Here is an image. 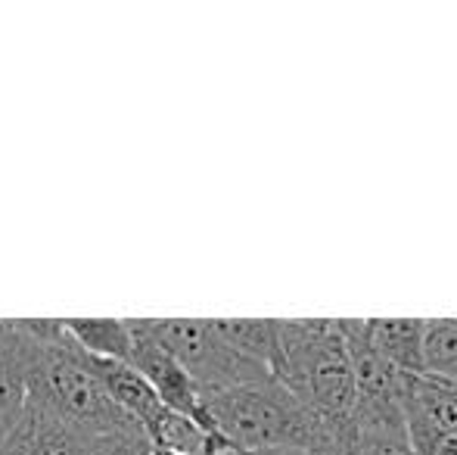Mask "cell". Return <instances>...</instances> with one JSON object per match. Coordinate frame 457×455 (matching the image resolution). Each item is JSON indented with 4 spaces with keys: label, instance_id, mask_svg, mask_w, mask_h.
<instances>
[{
    "label": "cell",
    "instance_id": "cell-8",
    "mask_svg": "<svg viewBox=\"0 0 457 455\" xmlns=\"http://www.w3.org/2000/svg\"><path fill=\"white\" fill-rule=\"evenodd\" d=\"M355 443L358 455H417L408 437L402 400L355 402Z\"/></svg>",
    "mask_w": 457,
    "mask_h": 455
},
{
    "label": "cell",
    "instance_id": "cell-1",
    "mask_svg": "<svg viewBox=\"0 0 457 455\" xmlns=\"http://www.w3.org/2000/svg\"><path fill=\"white\" fill-rule=\"evenodd\" d=\"M277 381L324 425L330 440L355 437V381L337 318L280 322Z\"/></svg>",
    "mask_w": 457,
    "mask_h": 455
},
{
    "label": "cell",
    "instance_id": "cell-2",
    "mask_svg": "<svg viewBox=\"0 0 457 455\" xmlns=\"http://www.w3.org/2000/svg\"><path fill=\"white\" fill-rule=\"evenodd\" d=\"M212 427L234 450L318 452L330 443L318 418L277 377L203 396Z\"/></svg>",
    "mask_w": 457,
    "mask_h": 455
},
{
    "label": "cell",
    "instance_id": "cell-19",
    "mask_svg": "<svg viewBox=\"0 0 457 455\" xmlns=\"http://www.w3.org/2000/svg\"><path fill=\"white\" fill-rule=\"evenodd\" d=\"M6 437H10V427H0V446L6 443Z\"/></svg>",
    "mask_w": 457,
    "mask_h": 455
},
{
    "label": "cell",
    "instance_id": "cell-4",
    "mask_svg": "<svg viewBox=\"0 0 457 455\" xmlns=\"http://www.w3.org/2000/svg\"><path fill=\"white\" fill-rule=\"evenodd\" d=\"M131 324V337H134V352H131V365L146 377V383L153 387V393L159 396L165 409L184 415V418L203 425L205 431L218 434L212 427L209 415L203 406V393L196 390V383L187 377V371L175 362L169 350L153 337V331L146 328V318H128Z\"/></svg>",
    "mask_w": 457,
    "mask_h": 455
},
{
    "label": "cell",
    "instance_id": "cell-10",
    "mask_svg": "<svg viewBox=\"0 0 457 455\" xmlns=\"http://www.w3.org/2000/svg\"><path fill=\"white\" fill-rule=\"evenodd\" d=\"M218 337L277 377L280 368V318H212Z\"/></svg>",
    "mask_w": 457,
    "mask_h": 455
},
{
    "label": "cell",
    "instance_id": "cell-14",
    "mask_svg": "<svg viewBox=\"0 0 457 455\" xmlns=\"http://www.w3.org/2000/svg\"><path fill=\"white\" fill-rule=\"evenodd\" d=\"M408 437H411V446H414L417 455H457V437L436 434L423 425H414V421H408Z\"/></svg>",
    "mask_w": 457,
    "mask_h": 455
},
{
    "label": "cell",
    "instance_id": "cell-13",
    "mask_svg": "<svg viewBox=\"0 0 457 455\" xmlns=\"http://www.w3.org/2000/svg\"><path fill=\"white\" fill-rule=\"evenodd\" d=\"M87 455H150V440L137 425H131L121 431L103 434Z\"/></svg>",
    "mask_w": 457,
    "mask_h": 455
},
{
    "label": "cell",
    "instance_id": "cell-9",
    "mask_svg": "<svg viewBox=\"0 0 457 455\" xmlns=\"http://www.w3.org/2000/svg\"><path fill=\"white\" fill-rule=\"evenodd\" d=\"M367 341L402 375H423V318H364Z\"/></svg>",
    "mask_w": 457,
    "mask_h": 455
},
{
    "label": "cell",
    "instance_id": "cell-12",
    "mask_svg": "<svg viewBox=\"0 0 457 455\" xmlns=\"http://www.w3.org/2000/svg\"><path fill=\"white\" fill-rule=\"evenodd\" d=\"M423 375L457 383V318H423Z\"/></svg>",
    "mask_w": 457,
    "mask_h": 455
},
{
    "label": "cell",
    "instance_id": "cell-11",
    "mask_svg": "<svg viewBox=\"0 0 457 455\" xmlns=\"http://www.w3.org/2000/svg\"><path fill=\"white\" fill-rule=\"evenodd\" d=\"M62 331L87 356L131 365L134 337L128 318H62Z\"/></svg>",
    "mask_w": 457,
    "mask_h": 455
},
{
    "label": "cell",
    "instance_id": "cell-5",
    "mask_svg": "<svg viewBox=\"0 0 457 455\" xmlns=\"http://www.w3.org/2000/svg\"><path fill=\"white\" fill-rule=\"evenodd\" d=\"M96 440V434L66 425L35 402H25L22 418L0 446V455H87Z\"/></svg>",
    "mask_w": 457,
    "mask_h": 455
},
{
    "label": "cell",
    "instance_id": "cell-17",
    "mask_svg": "<svg viewBox=\"0 0 457 455\" xmlns=\"http://www.w3.org/2000/svg\"><path fill=\"white\" fill-rule=\"evenodd\" d=\"M436 381H439V377H436ZM442 383H445V390L452 393V400L457 402V383H452V381H442Z\"/></svg>",
    "mask_w": 457,
    "mask_h": 455
},
{
    "label": "cell",
    "instance_id": "cell-6",
    "mask_svg": "<svg viewBox=\"0 0 457 455\" xmlns=\"http://www.w3.org/2000/svg\"><path fill=\"white\" fill-rule=\"evenodd\" d=\"M37 341L25 318L0 322V427H16L29 400V381L35 368Z\"/></svg>",
    "mask_w": 457,
    "mask_h": 455
},
{
    "label": "cell",
    "instance_id": "cell-18",
    "mask_svg": "<svg viewBox=\"0 0 457 455\" xmlns=\"http://www.w3.org/2000/svg\"><path fill=\"white\" fill-rule=\"evenodd\" d=\"M150 455H184V452H171V450H156V446H150Z\"/></svg>",
    "mask_w": 457,
    "mask_h": 455
},
{
    "label": "cell",
    "instance_id": "cell-7",
    "mask_svg": "<svg viewBox=\"0 0 457 455\" xmlns=\"http://www.w3.org/2000/svg\"><path fill=\"white\" fill-rule=\"evenodd\" d=\"M337 328H339V334H343L358 400L361 402L402 400L404 375L392 368V365L370 346L367 331H364V318H337Z\"/></svg>",
    "mask_w": 457,
    "mask_h": 455
},
{
    "label": "cell",
    "instance_id": "cell-15",
    "mask_svg": "<svg viewBox=\"0 0 457 455\" xmlns=\"http://www.w3.org/2000/svg\"><path fill=\"white\" fill-rule=\"evenodd\" d=\"M312 455H358V443L355 437H345V440H330L327 446H320L318 452Z\"/></svg>",
    "mask_w": 457,
    "mask_h": 455
},
{
    "label": "cell",
    "instance_id": "cell-16",
    "mask_svg": "<svg viewBox=\"0 0 457 455\" xmlns=\"http://www.w3.org/2000/svg\"><path fill=\"white\" fill-rule=\"evenodd\" d=\"M224 455H312L299 450H228Z\"/></svg>",
    "mask_w": 457,
    "mask_h": 455
},
{
    "label": "cell",
    "instance_id": "cell-3",
    "mask_svg": "<svg viewBox=\"0 0 457 455\" xmlns=\"http://www.w3.org/2000/svg\"><path fill=\"white\" fill-rule=\"evenodd\" d=\"M146 328L175 356L203 396L274 377L268 368L230 350L218 337L212 318H146Z\"/></svg>",
    "mask_w": 457,
    "mask_h": 455
}]
</instances>
